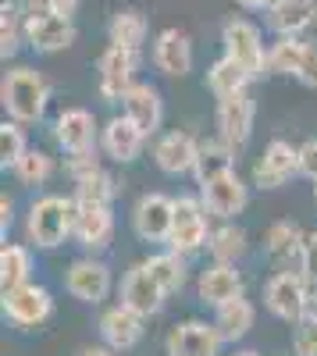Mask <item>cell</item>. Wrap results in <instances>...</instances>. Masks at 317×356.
Returning a JSON list of instances; mask_svg holds the SVG:
<instances>
[{
    "mask_svg": "<svg viewBox=\"0 0 317 356\" xmlns=\"http://www.w3.org/2000/svg\"><path fill=\"white\" fill-rule=\"evenodd\" d=\"M300 175L310 178V182H317V139H307L300 146Z\"/></svg>",
    "mask_w": 317,
    "mask_h": 356,
    "instance_id": "41",
    "label": "cell"
},
{
    "mask_svg": "<svg viewBox=\"0 0 317 356\" xmlns=\"http://www.w3.org/2000/svg\"><path fill=\"white\" fill-rule=\"evenodd\" d=\"M43 4H47V8L54 11V15H72L79 0H43Z\"/></svg>",
    "mask_w": 317,
    "mask_h": 356,
    "instance_id": "44",
    "label": "cell"
},
{
    "mask_svg": "<svg viewBox=\"0 0 317 356\" xmlns=\"http://www.w3.org/2000/svg\"><path fill=\"white\" fill-rule=\"evenodd\" d=\"M164 300H168V292L161 289V282L150 275V267L147 264H132L125 278H122V303L143 317H154L164 310Z\"/></svg>",
    "mask_w": 317,
    "mask_h": 356,
    "instance_id": "18",
    "label": "cell"
},
{
    "mask_svg": "<svg viewBox=\"0 0 317 356\" xmlns=\"http://www.w3.org/2000/svg\"><path fill=\"white\" fill-rule=\"evenodd\" d=\"M54 143L61 146L68 157L97 154V146H100L97 118L86 111V107H65L61 114L54 118Z\"/></svg>",
    "mask_w": 317,
    "mask_h": 356,
    "instance_id": "8",
    "label": "cell"
},
{
    "mask_svg": "<svg viewBox=\"0 0 317 356\" xmlns=\"http://www.w3.org/2000/svg\"><path fill=\"white\" fill-rule=\"evenodd\" d=\"M114 239V211L111 207H79L75 218V243L86 253H104Z\"/></svg>",
    "mask_w": 317,
    "mask_h": 356,
    "instance_id": "23",
    "label": "cell"
},
{
    "mask_svg": "<svg viewBox=\"0 0 317 356\" xmlns=\"http://www.w3.org/2000/svg\"><path fill=\"white\" fill-rule=\"evenodd\" d=\"M317 22V0H278L268 11V29L275 36H303Z\"/></svg>",
    "mask_w": 317,
    "mask_h": 356,
    "instance_id": "25",
    "label": "cell"
},
{
    "mask_svg": "<svg viewBox=\"0 0 317 356\" xmlns=\"http://www.w3.org/2000/svg\"><path fill=\"white\" fill-rule=\"evenodd\" d=\"M221 346L225 342L214 328V321H200V317H189V321L175 324L164 339L168 356H218Z\"/></svg>",
    "mask_w": 317,
    "mask_h": 356,
    "instance_id": "12",
    "label": "cell"
},
{
    "mask_svg": "<svg viewBox=\"0 0 317 356\" xmlns=\"http://www.w3.org/2000/svg\"><path fill=\"white\" fill-rule=\"evenodd\" d=\"M75 356H122V353H118V349H111V346H104V342H100V346H82V349H79Z\"/></svg>",
    "mask_w": 317,
    "mask_h": 356,
    "instance_id": "43",
    "label": "cell"
},
{
    "mask_svg": "<svg viewBox=\"0 0 317 356\" xmlns=\"http://www.w3.org/2000/svg\"><path fill=\"white\" fill-rule=\"evenodd\" d=\"M25 43V11L22 4H11V0H4L0 4V57H15L18 47Z\"/></svg>",
    "mask_w": 317,
    "mask_h": 356,
    "instance_id": "34",
    "label": "cell"
},
{
    "mask_svg": "<svg viewBox=\"0 0 317 356\" xmlns=\"http://www.w3.org/2000/svg\"><path fill=\"white\" fill-rule=\"evenodd\" d=\"M303 243H307V232L296 225V221H275L268 232H264V253L268 260L275 264V271H293V260L300 267V253H303Z\"/></svg>",
    "mask_w": 317,
    "mask_h": 356,
    "instance_id": "22",
    "label": "cell"
},
{
    "mask_svg": "<svg viewBox=\"0 0 317 356\" xmlns=\"http://www.w3.org/2000/svg\"><path fill=\"white\" fill-rule=\"evenodd\" d=\"M214 122H218V136H221L228 146L243 150V146L250 143V136H253V122H257V104H253V97H250V89H246V93H236V97L218 100Z\"/></svg>",
    "mask_w": 317,
    "mask_h": 356,
    "instance_id": "14",
    "label": "cell"
},
{
    "mask_svg": "<svg viewBox=\"0 0 317 356\" xmlns=\"http://www.w3.org/2000/svg\"><path fill=\"white\" fill-rule=\"evenodd\" d=\"M293 353L296 356H317V317H303L293 324Z\"/></svg>",
    "mask_w": 317,
    "mask_h": 356,
    "instance_id": "37",
    "label": "cell"
},
{
    "mask_svg": "<svg viewBox=\"0 0 317 356\" xmlns=\"http://www.w3.org/2000/svg\"><path fill=\"white\" fill-rule=\"evenodd\" d=\"M296 175H300V146H293L289 139H271L253 164V186L271 193V189H282Z\"/></svg>",
    "mask_w": 317,
    "mask_h": 356,
    "instance_id": "10",
    "label": "cell"
},
{
    "mask_svg": "<svg viewBox=\"0 0 317 356\" xmlns=\"http://www.w3.org/2000/svg\"><path fill=\"white\" fill-rule=\"evenodd\" d=\"M296 271L307 278L310 289H317V228L307 232V243H303V253H300V267Z\"/></svg>",
    "mask_w": 317,
    "mask_h": 356,
    "instance_id": "39",
    "label": "cell"
},
{
    "mask_svg": "<svg viewBox=\"0 0 317 356\" xmlns=\"http://www.w3.org/2000/svg\"><path fill=\"white\" fill-rule=\"evenodd\" d=\"M25 43L36 54H57L75 43L72 15H33L25 18Z\"/></svg>",
    "mask_w": 317,
    "mask_h": 356,
    "instance_id": "20",
    "label": "cell"
},
{
    "mask_svg": "<svg viewBox=\"0 0 317 356\" xmlns=\"http://www.w3.org/2000/svg\"><path fill=\"white\" fill-rule=\"evenodd\" d=\"M72 196H75L79 207H111L114 196H118V182H114L107 171H97L90 178H82V182H75Z\"/></svg>",
    "mask_w": 317,
    "mask_h": 356,
    "instance_id": "33",
    "label": "cell"
},
{
    "mask_svg": "<svg viewBox=\"0 0 317 356\" xmlns=\"http://www.w3.org/2000/svg\"><path fill=\"white\" fill-rule=\"evenodd\" d=\"M310 296H314V289L307 285V278L300 271H275L264 282V307L271 317H278L285 324H296L307 317Z\"/></svg>",
    "mask_w": 317,
    "mask_h": 356,
    "instance_id": "4",
    "label": "cell"
},
{
    "mask_svg": "<svg viewBox=\"0 0 317 356\" xmlns=\"http://www.w3.org/2000/svg\"><path fill=\"white\" fill-rule=\"evenodd\" d=\"M100 342L111 346V349H118V353H129L143 342V335H147V317L129 310L125 303H114L100 314Z\"/></svg>",
    "mask_w": 317,
    "mask_h": 356,
    "instance_id": "16",
    "label": "cell"
},
{
    "mask_svg": "<svg viewBox=\"0 0 317 356\" xmlns=\"http://www.w3.org/2000/svg\"><path fill=\"white\" fill-rule=\"evenodd\" d=\"M75 218H79L75 196L43 193L29 203V211H25V243L36 246V250L65 246L68 239H75Z\"/></svg>",
    "mask_w": 317,
    "mask_h": 356,
    "instance_id": "1",
    "label": "cell"
},
{
    "mask_svg": "<svg viewBox=\"0 0 317 356\" xmlns=\"http://www.w3.org/2000/svg\"><path fill=\"white\" fill-rule=\"evenodd\" d=\"M196 157H200V139L193 132H164L157 143H154V164L161 175L168 178H182V175H193L196 168Z\"/></svg>",
    "mask_w": 317,
    "mask_h": 356,
    "instance_id": "17",
    "label": "cell"
},
{
    "mask_svg": "<svg viewBox=\"0 0 317 356\" xmlns=\"http://www.w3.org/2000/svg\"><path fill=\"white\" fill-rule=\"evenodd\" d=\"M200 200H204L211 218L236 221L246 211V203H250V186L239 178V171H228V175L214 178V182H207L204 189H200Z\"/></svg>",
    "mask_w": 317,
    "mask_h": 356,
    "instance_id": "13",
    "label": "cell"
},
{
    "mask_svg": "<svg viewBox=\"0 0 317 356\" xmlns=\"http://www.w3.org/2000/svg\"><path fill=\"white\" fill-rule=\"evenodd\" d=\"M246 250H250V235L236 221H221L211 232V243H207L211 264H239L246 257Z\"/></svg>",
    "mask_w": 317,
    "mask_h": 356,
    "instance_id": "28",
    "label": "cell"
},
{
    "mask_svg": "<svg viewBox=\"0 0 317 356\" xmlns=\"http://www.w3.org/2000/svg\"><path fill=\"white\" fill-rule=\"evenodd\" d=\"M154 65L168 79H182L193 72V40L182 29H161L154 40Z\"/></svg>",
    "mask_w": 317,
    "mask_h": 356,
    "instance_id": "21",
    "label": "cell"
},
{
    "mask_svg": "<svg viewBox=\"0 0 317 356\" xmlns=\"http://www.w3.org/2000/svg\"><path fill=\"white\" fill-rule=\"evenodd\" d=\"M175 225V196L143 193L132 207V232L139 243H168Z\"/></svg>",
    "mask_w": 317,
    "mask_h": 356,
    "instance_id": "7",
    "label": "cell"
},
{
    "mask_svg": "<svg viewBox=\"0 0 317 356\" xmlns=\"http://www.w3.org/2000/svg\"><path fill=\"white\" fill-rule=\"evenodd\" d=\"M33 282V250L22 243H4L0 250V292Z\"/></svg>",
    "mask_w": 317,
    "mask_h": 356,
    "instance_id": "30",
    "label": "cell"
},
{
    "mask_svg": "<svg viewBox=\"0 0 317 356\" xmlns=\"http://www.w3.org/2000/svg\"><path fill=\"white\" fill-rule=\"evenodd\" d=\"M228 171H236V146H228L221 136L214 139H200V157H196V186L204 189L207 182H214V178L228 175Z\"/></svg>",
    "mask_w": 317,
    "mask_h": 356,
    "instance_id": "27",
    "label": "cell"
},
{
    "mask_svg": "<svg viewBox=\"0 0 317 356\" xmlns=\"http://www.w3.org/2000/svg\"><path fill=\"white\" fill-rule=\"evenodd\" d=\"M107 40H111V47H125V50L139 54L143 43H147V18H143V11H136V8L118 11L107 22Z\"/></svg>",
    "mask_w": 317,
    "mask_h": 356,
    "instance_id": "31",
    "label": "cell"
},
{
    "mask_svg": "<svg viewBox=\"0 0 317 356\" xmlns=\"http://www.w3.org/2000/svg\"><path fill=\"white\" fill-rule=\"evenodd\" d=\"M314 200H317V182H314Z\"/></svg>",
    "mask_w": 317,
    "mask_h": 356,
    "instance_id": "48",
    "label": "cell"
},
{
    "mask_svg": "<svg viewBox=\"0 0 317 356\" xmlns=\"http://www.w3.org/2000/svg\"><path fill=\"white\" fill-rule=\"evenodd\" d=\"M11 175L18 178V186H29V189H40L50 182V175H54V157L43 154V150H33L29 146V154L11 168Z\"/></svg>",
    "mask_w": 317,
    "mask_h": 356,
    "instance_id": "35",
    "label": "cell"
},
{
    "mask_svg": "<svg viewBox=\"0 0 317 356\" xmlns=\"http://www.w3.org/2000/svg\"><path fill=\"white\" fill-rule=\"evenodd\" d=\"M29 154V139H25V125H18V122H8L0 125V168H15L22 157Z\"/></svg>",
    "mask_w": 317,
    "mask_h": 356,
    "instance_id": "36",
    "label": "cell"
},
{
    "mask_svg": "<svg viewBox=\"0 0 317 356\" xmlns=\"http://www.w3.org/2000/svg\"><path fill=\"white\" fill-rule=\"evenodd\" d=\"M250 72L243 68V65H236L228 54H221L218 61L207 68V89L218 97V100H225V97H236V93H246L250 89Z\"/></svg>",
    "mask_w": 317,
    "mask_h": 356,
    "instance_id": "29",
    "label": "cell"
},
{
    "mask_svg": "<svg viewBox=\"0 0 317 356\" xmlns=\"http://www.w3.org/2000/svg\"><path fill=\"white\" fill-rule=\"evenodd\" d=\"M232 356H261V353H253V349H243V353H232Z\"/></svg>",
    "mask_w": 317,
    "mask_h": 356,
    "instance_id": "47",
    "label": "cell"
},
{
    "mask_svg": "<svg viewBox=\"0 0 317 356\" xmlns=\"http://www.w3.org/2000/svg\"><path fill=\"white\" fill-rule=\"evenodd\" d=\"M211 321H214V328H218L221 342L236 346V342H243V339L253 332V324H257V307L246 300V296H239V300H232V303H221V307L214 310Z\"/></svg>",
    "mask_w": 317,
    "mask_h": 356,
    "instance_id": "26",
    "label": "cell"
},
{
    "mask_svg": "<svg viewBox=\"0 0 317 356\" xmlns=\"http://www.w3.org/2000/svg\"><path fill=\"white\" fill-rule=\"evenodd\" d=\"M143 146H147V132H143L132 118L114 114L111 122L100 129V150L114 161V164H132L139 161Z\"/></svg>",
    "mask_w": 317,
    "mask_h": 356,
    "instance_id": "19",
    "label": "cell"
},
{
    "mask_svg": "<svg viewBox=\"0 0 317 356\" xmlns=\"http://www.w3.org/2000/svg\"><path fill=\"white\" fill-rule=\"evenodd\" d=\"M11 221H15V200L4 193V196H0V232H4V239H8Z\"/></svg>",
    "mask_w": 317,
    "mask_h": 356,
    "instance_id": "42",
    "label": "cell"
},
{
    "mask_svg": "<svg viewBox=\"0 0 317 356\" xmlns=\"http://www.w3.org/2000/svg\"><path fill=\"white\" fill-rule=\"evenodd\" d=\"M65 171H68L72 186H75V182H82V178H90V175H97V171H104V168H100L97 154H86V157H68Z\"/></svg>",
    "mask_w": 317,
    "mask_h": 356,
    "instance_id": "40",
    "label": "cell"
},
{
    "mask_svg": "<svg viewBox=\"0 0 317 356\" xmlns=\"http://www.w3.org/2000/svg\"><path fill=\"white\" fill-rule=\"evenodd\" d=\"M221 47L232 57L236 65H243L250 72V79H264L268 72V50H264V36L250 18H228L221 25Z\"/></svg>",
    "mask_w": 317,
    "mask_h": 356,
    "instance_id": "5",
    "label": "cell"
},
{
    "mask_svg": "<svg viewBox=\"0 0 317 356\" xmlns=\"http://www.w3.org/2000/svg\"><path fill=\"white\" fill-rule=\"evenodd\" d=\"M143 264L150 267V275L161 282V289H164L168 296L182 292V285H186V278H189V264H186L182 253H175V250H161V253H154L150 260H143Z\"/></svg>",
    "mask_w": 317,
    "mask_h": 356,
    "instance_id": "32",
    "label": "cell"
},
{
    "mask_svg": "<svg viewBox=\"0 0 317 356\" xmlns=\"http://www.w3.org/2000/svg\"><path fill=\"white\" fill-rule=\"evenodd\" d=\"M211 214L200 193H182L175 196V225H171V239H168V250H175L182 257H193L200 250H207L211 243Z\"/></svg>",
    "mask_w": 317,
    "mask_h": 356,
    "instance_id": "3",
    "label": "cell"
},
{
    "mask_svg": "<svg viewBox=\"0 0 317 356\" xmlns=\"http://www.w3.org/2000/svg\"><path fill=\"white\" fill-rule=\"evenodd\" d=\"M0 307H4V317L15 328H40V324H47L50 314H54V296H50L47 285L29 282V285L0 292Z\"/></svg>",
    "mask_w": 317,
    "mask_h": 356,
    "instance_id": "6",
    "label": "cell"
},
{
    "mask_svg": "<svg viewBox=\"0 0 317 356\" xmlns=\"http://www.w3.org/2000/svg\"><path fill=\"white\" fill-rule=\"evenodd\" d=\"M47 100H50L47 79L29 65L11 68L4 75V82H0V104H4L8 118L18 125H36L47 114Z\"/></svg>",
    "mask_w": 317,
    "mask_h": 356,
    "instance_id": "2",
    "label": "cell"
},
{
    "mask_svg": "<svg viewBox=\"0 0 317 356\" xmlns=\"http://www.w3.org/2000/svg\"><path fill=\"white\" fill-rule=\"evenodd\" d=\"M139 72V54L125 47H107L100 54V97L107 104H122L125 93L136 86Z\"/></svg>",
    "mask_w": 317,
    "mask_h": 356,
    "instance_id": "11",
    "label": "cell"
},
{
    "mask_svg": "<svg viewBox=\"0 0 317 356\" xmlns=\"http://www.w3.org/2000/svg\"><path fill=\"white\" fill-rule=\"evenodd\" d=\"M65 289H68L72 300L100 307L111 296V289H114L111 267L100 257H79V260H72V267L65 271Z\"/></svg>",
    "mask_w": 317,
    "mask_h": 356,
    "instance_id": "9",
    "label": "cell"
},
{
    "mask_svg": "<svg viewBox=\"0 0 317 356\" xmlns=\"http://www.w3.org/2000/svg\"><path fill=\"white\" fill-rule=\"evenodd\" d=\"M239 8H246V11H271L278 0H236Z\"/></svg>",
    "mask_w": 317,
    "mask_h": 356,
    "instance_id": "45",
    "label": "cell"
},
{
    "mask_svg": "<svg viewBox=\"0 0 317 356\" xmlns=\"http://www.w3.org/2000/svg\"><path fill=\"white\" fill-rule=\"evenodd\" d=\"M122 114L132 118L147 136H154L161 129V122H164V100H161V93L150 82H136L125 93V100H122Z\"/></svg>",
    "mask_w": 317,
    "mask_h": 356,
    "instance_id": "24",
    "label": "cell"
},
{
    "mask_svg": "<svg viewBox=\"0 0 317 356\" xmlns=\"http://www.w3.org/2000/svg\"><path fill=\"white\" fill-rule=\"evenodd\" d=\"M239 296H246V282H243V271L236 264H211L200 271L196 278V300L218 310L221 303H232L239 300Z\"/></svg>",
    "mask_w": 317,
    "mask_h": 356,
    "instance_id": "15",
    "label": "cell"
},
{
    "mask_svg": "<svg viewBox=\"0 0 317 356\" xmlns=\"http://www.w3.org/2000/svg\"><path fill=\"white\" fill-rule=\"evenodd\" d=\"M296 82H300V86H307V89H317V40H303V54H300Z\"/></svg>",
    "mask_w": 317,
    "mask_h": 356,
    "instance_id": "38",
    "label": "cell"
},
{
    "mask_svg": "<svg viewBox=\"0 0 317 356\" xmlns=\"http://www.w3.org/2000/svg\"><path fill=\"white\" fill-rule=\"evenodd\" d=\"M310 317H317V289H314V296H310V310H307Z\"/></svg>",
    "mask_w": 317,
    "mask_h": 356,
    "instance_id": "46",
    "label": "cell"
}]
</instances>
